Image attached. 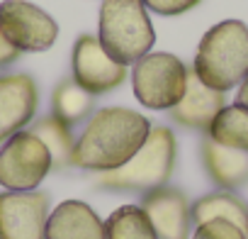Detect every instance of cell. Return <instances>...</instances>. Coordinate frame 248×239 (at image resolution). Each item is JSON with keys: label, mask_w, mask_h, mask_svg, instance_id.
Segmentation results:
<instances>
[{"label": "cell", "mask_w": 248, "mask_h": 239, "mask_svg": "<svg viewBox=\"0 0 248 239\" xmlns=\"http://www.w3.org/2000/svg\"><path fill=\"white\" fill-rule=\"evenodd\" d=\"M141 207L149 215L158 239H190L192 205L180 188L161 186L144 193Z\"/></svg>", "instance_id": "obj_11"}, {"label": "cell", "mask_w": 248, "mask_h": 239, "mask_svg": "<svg viewBox=\"0 0 248 239\" xmlns=\"http://www.w3.org/2000/svg\"><path fill=\"white\" fill-rule=\"evenodd\" d=\"M44 239H107L105 222L83 200H63L49 212Z\"/></svg>", "instance_id": "obj_13"}, {"label": "cell", "mask_w": 248, "mask_h": 239, "mask_svg": "<svg viewBox=\"0 0 248 239\" xmlns=\"http://www.w3.org/2000/svg\"><path fill=\"white\" fill-rule=\"evenodd\" d=\"M192 71L214 90H231L248 76V27L241 20H224L204 32Z\"/></svg>", "instance_id": "obj_2"}, {"label": "cell", "mask_w": 248, "mask_h": 239, "mask_svg": "<svg viewBox=\"0 0 248 239\" xmlns=\"http://www.w3.org/2000/svg\"><path fill=\"white\" fill-rule=\"evenodd\" d=\"M132 85L137 100L149 110H170L185 93L187 66L168 51H149L134 64Z\"/></svg>", "instance_id": "obj_5"}, {"label": "cell", "mask_w": 248, "mask_h": 239, "mask_svg": "<svg viewBox=\"0 0 248 239\" xmlns=\"http://www.w3.org/2000/svg\"><path fill=\"white\" fill-rule=\"evenodd\" d=\"M224 105H226V95L221 90H214V88L204 85L197 78V73L192 68H187L185 93L178 100V105H173L168 112H170V120L175 125L207 135L209 125L214 122V117L219 115V110Z\"/></svg>", "instance_id": "obj_12"}, {"label": "cell", "mask_w": 248, "mask_h": 239, "mask_svg": "<svg viewBox=\"0 0 248 239\" xmlns=\"http://www.w3.org/2000/svg\"><path fill=\"white\" fill-rule=\"evenodd\" d=\"M175 159H178L175 135L168 127L156 125V127H151L141 149L127 164L114 171L100 173L95 183L102 190L149 193L170 181V176L175 171Z\"/></svg>", "instance_id": "obj_3"}, {"label": "cell", "mask_w": 248, "mask_h": 239, "mask_svg": "<svg viewBox=\"0 0 248 239\" xmlns=\"http://www.w3.org/2000/svg\"><path fill=\"white\" fill-rule=\"evenodd\" d=\"M20 49H15L10 42H8V37L0 32V68H5V66H10V64H15L17 59H20Z\"/></svg>", "instance_id": "obj_22"}, {"label": "cell", "mask_w": 248, "mask_h": 239, "mask_svg": "<svg viewBox=\"0 0 248 239\" xmlns=\"http://www.w3.org/2000/svg\"><path fill=\"white\" fill-rule=\"evenodd\" d=\"M107 239H158L141 205H122L105 220Z\"/></svg>", "instance_id": "obj_19"}, {"label": "cell", "mask_w": 248, "mask_h": 239, "mask_svg": "<svg viewBox=\"0 0 248 239\" xmlns=\"http://www.w3.org/2000/svg\"><path fill=\"white\" fill-rule=\"evenodd\" d=\"M49 195L42 190L0 193V239H44Z\"/></svg>", "instance_id": "obj_9"}, {"label": "cell", "mask_w": 248, "mask_h": 239, "mask_svg": "<svg viewBox=\"0 0 248 239\" xmlns=\"http://www.w3.org/2000/svg\"><path fill=\"white\" fill-rule=\"evenodd\" d=\"M95 112V95L83 90L73 78H63L51 93V115L66 125H78Z\"/></svg>", "instance_id": "obj_16"}, {"label": "cell", "mask_w": 248, "mask_h": 239, "mask_svg": "<svg viewBox=\"0 0 248 239\" xmlns=\"http://www.w3.org/2000/svg\"><path fill=\"white\" fill-rule=\"evenodd\" d=\"M0 32L20 51H46L59 37L56 20L27 0L0 3Z\"/></svg>", "instance_id": "obj_7"}, {"label": "cell", "mask_w": 248, "mask_h": 239, "mask_svg": "<svg viewBox=\"0 0 248 239\" xmlns=\"http://www.w3.org/2000/svg\"><path fill=\"white\" fill-rule=\"evenodd\" d=\"M149 117L129 107L95 110L76 139L73 166L83 171L107 173L127 164L151 132Z\"/></svg>", "instance_id": "obj_1"}, {"label": "cell", "mask_w": 248, "mask_h": 239, "mask_svg": "<svg viewBox=\"0 0 248 239\" xmlns=\"http://www.w3.org/2000/svg\"><path fill=\"white\" fill-rule=\"evenodd\" d=\"M200 156L207 176L221 190H236L248 183V152L221 147L204 135L200 144Z\"/></svg>", "instance_id": "obj_14"}, {"label": "cell", "mask_w": 248, "mask_h": 239, "mask_svg": "<svg viewBox=\"0 0 248 239\" xmlns=\"http://www.w3.org/2000/svg\"><path fill=\"white\" fill-rule=\"evenodd\" d=\"M207 137L221 147L248 152V107L238 102L224 105L214 117V122L209 125Z\"/></svg>", "instance_id": "obj_17"}, {"label": "cell", "mask_w": 248, "mask_h": 239, "mask_svg": "<svg viewBox=\"0 0 248 239\" xmlns=\"http://www.w3.org/2000/svg\"><path fill=\"white\" fill-rule=\"evenodd\" d=\"M192 239H248V234L226 220H212V222L200 224Z\"/></svg>", "instance_id": "obj_20"}, {"label": "cell", "mask_w": 248, "mask_h": 239, "mask_svg": "<svg viewBox=\"0 0 248 239\" xmlns=\"http://www.w3.org/2000/svg\"><path fill=\"white\" fill-rule=\"evenodd\" d=\"M39 88L30 73L0 76V144L22 132L37 112Z\"/></svg>", "instance_id": "obj_10"}, {"label": "cell", "mask_w": 248, "mask_h": 239, "mask_svg": "<svg viewBox=\"0 0 248 239\" xmlns=\"http://www.w3.org/2000/svg\"><path fill=\"white\" fill-rule=\"evenodd\" d=\"M32 132L46 144L56 171H63V169L73 166L71 161H73L76 139H73L71 125H66L63 120H59L56 115H46V117L37 120V122L32 125Z\"/></svg>", "instance_id": "obj_18"}, {"label": "cell", "mask_w": 248, "mask_h": 239, "mask_svg": "<svg viewBox=\"0 0 248 239\" xmlns=\"http://www.w3.org/2000/svg\"><path fill=\"white\" fill-rule=\"evenodd\" d=\"M51 169V154L32 130H22L0 144V186L5 190H37Z\"/></svg>", "instance_id": "obj_6"}, {"label": "cell", "mask_w": 248, "mask_h": 239, "mask_svg": "<svg viewBox=\"0 0 248 239\" xmlns=\"http://www.w3.org/2000/svg\"><path fill=\"white\" fill-rule=\"evenodd\" d=\"M73 81L90 95H105L127 81V66L114 61L100 44L97 34H80L73 44Z\"/></svg>", "instance_id": "obj_8"}, {"label": "cell", "mask_w": 248, "mask_h": 239, "mask_svg": "<svg viewBox=\"0 0 248 239\" xmlns=\"http://www.w3.org/2000/svg\"><path fill=\"white\" fill-rule=\"evenodd\" d=\"M212 220H226L248 234V205L233 190H217L192 203V224L200 227Z\"/></svg>", "instance_id": "obj_15"}, {"label": "cell", "mask_w": 248, "mask_h": 239, "mask_svg": "<svg viewBox=\"0 0 248 239\" xmlns=\"http://www.w3.org/2000/svg\"><path fill=\"white\" fill-rule=\"evenodd\" d=\"M146 5V10L156 13V15H163V17H175V15H183L192 8L200 5V0H141Z\"/></svg>", "instance_id": "obj_21"}, {"label": "cell", "mask_w": 248, "mask_h": 239, "mask_svg": "<svg viewBox=\"0 0 248 239\" xmlns=\"http://www.w3.org/2000/svg\"><path fill=\"white\" fill-rule=\"evenodd\" d=\"M236 102H238V105H243V107H248V76H246V78L241 81V85H238Z\"/></svg>", "instance_id": "obj_23"}, {"label": "cell", "mask_w": 248, "mask_h": 239, "mask_svg": "<svg viewBox=\"0 0 248 239\" xmlns=\"http://www.w3.org/2000/svg\"><path fill=\"white\" fill-rule=\"evenodd\" d=\"M97 39L102 49L124 66L144 59L156 42L146 5L141 0H102Z\"/></svg>", "instance_id": "obj_4"}]
</instances>
